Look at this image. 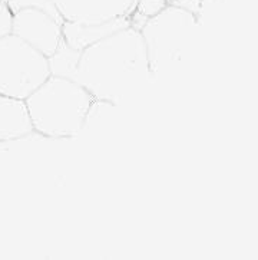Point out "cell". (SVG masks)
I'll return each instance as SVG.
<instances>
[{
	"label": "cell",
	"mask_w": 258,
	"mask_h": 260,
	"mask_svg": "<svg viewBox=\"0 0 258 260\" xmlns=\"http://www.w3.org/2000/svg\"><path fill=\"white\" fill-rule=\"evenodd\" d=\"M50 75L42 52L13 34L0 39V93L26 100Z\"/></svg>",
	"instance_id": "277c9868"
},
{
	"label": "cell",
	"mask_w": 258,
	"mask_h": 260,
	"mask_svg": "<svg viewBox=\"0 0 258 260\" xmlns=\"http://www.w3.org/2000/svg\"><path fill=\"white\" fill-rule=\"evenodd\" d=\"M131 25H132L131 15L110 20L106 23H100V25H81V23L63 22L62 23L63 41L76 51H84L89 45L98 42L99 39L108 36L112 32Z\"/></svg>",
	"instance_id": "ba28073f"
},
{
	"label": "cell",
	"mask_w": 258,
	"mask_h": 260,
	"mask_svg": "<svg viewBox=\"0 0 258 260\" xmlns=\"http://www.w3.org/2000/svg\"><path fill=\"white\" fill-rule=\"evenodd\" d=\"M63 22L100 25L132 13L136 0H50Z\"/></svg>",
	"instance_id": "8992f818"
},
{
	"label": "cell",
	"mask_w": 258,
	"mask_h": 260,
	"mask_svg": "<svg viewBox=\"0 0 258 260\" xmlns=\"http://www.w3.org/2000/svg\"><path fill=\"white\" fill-rule=\"evenodd\" d=\"M13 10L6 0H0V39L13 32Z\"/></svg>",
	"instance_id": "4fadbf2b"
},
{
	"label": "cell",
	"mask_w": 258,
	"mask_h": 260,
	"mask_svg": "<svg viewBox=\"0 0 258 260\" xmlns=\"http://www.w3.org/2000/svg\"><path fill=\"white\" fill-rule=\"evenodd\" d=\"M93 100L75 79L50 75L26 98V105L36 133L53 140H66L84 133L85 118Z\"/></svg>",
	"instance_id": "7a4b0ae2"
},
{
	"label": "cell",
	"mask_w": 258,
	"mask_h": 260,
	"mask_svg": "<svg viewBox=\"0 0 258 260\" xmlns=\"http://www.w3.org/2000/svg\"><path fill=\"white\" fill-rule=\"evenodd\" d=\"M62 23L43 9L23 8L13 15L12 34L49 58L63 42Z\"/></svg>",
	"instance_id": "5b68a950"
},
{
	"label": "cell",
	"mask_w": 258,
	"mask_h": 260,
	"mask_svg": "<svg viewBox=\"0 0 258 260\" xmlns=\"http://www.w3.org/2000/svg\"><path fill=\"white\" fill-rule=\"evenodd\" d=\"M73 79L93 98L121 104L152 79L146 46L135 26H126L81 51Z\"/></svg>",
	"instance_id": "6da1fadb"
},
{
	"label": "cell",
	"mask_w": 258,
	"mask_h": 260,
	"mask_svg": "<svg viewBox=\"0 0 258 260\" xmlns=\"http://www.w3.org/2000/svg\"><path fill=\"white\" fill-rule=\"evenodd\" d=\"M6 2L9 3L10 9L13 10V13H15L16 10H19V9L23 8H39L43 9V10H46L48 13H50L53 17H56L60 22H63L62 17L59 16L56 8L53 6V3H52L50 0H6Z\"/></svg>",
	"instance_id": "7c38bea8"
},
{
	"label": "cell",
	"mask_w": 258,
	"mask_h": 260,
	"mask_svg": "<svg viewBox=\"0 0 258 260\" xmlns=\"http://www.w3.org/2000/svg\"><path fill=\"white\" fill-rule=\"evenodd\" d=\"M115 107L117 105L112 104V102L102 101V100H96L95 98L93 102H92L91 108L88 111V114H86V118H85L84 131L92 129L95 126H99L100 124H103L112 115Z\"/></svg>",
	"instance_id": "30bf717a"
},
{
	"label": "cell",
	"mask_w": 258,
	"mask_h": 260,
	"mask_svg": "<svg viewBox=\"0 0 258 260\" xmlns=\"http://www.w3.org/2000/svg\"><path fill=\"white\" fill-rule=\"evenodd\" d=\"M197 25V15L172 3L142 23L139 32L146 46L152 76L165 74L182 59Z\"/></svg>",
	"instance_id": "3957f363"
},
{
	"label": "cell",
	"mask_w": 258,
	"mask_h": 260,
	"mask_svg": "<svg viewBox=\"0 0 258 260\" xmlns=\"http://www.w3.org/2000/svg\"><path fill=\"white\" fill-rule=\"evenodd\" d=\"M79 55H81V51H76L73 48H70L63 41L58 48V51L55 52L52 56H49L50 74L58 76H66V78L73 79Z\"/></svg>",
	"instance_id": "9c48e42d"
},
{
	"label": "cell",
	"mask_w": 258,
	"mask_h": 260,
	"mask_svg": "<svg viewBox=\"0 0 258 260\" xmlns=\"http://www.w3.org/2000/svg\"><path fill=\"white\" fill-rule=\"evenodd\" d=\"M172 5L187 9V10H190L194 15L198 16V12H200L201 6H202V0H174Z\"/></svg>",
	"instance_id": "5bb4252c"
},
{
	"label": "cell",
	"mask_w": 258,
	"mask_h": 260,
	"mask_svg": "<svg viewBox=\"0 0 258 260\" xmlns=\"http://www.w3.org/2000/svg\"><path fill=\"white\" fill-rule=\"evenodd\" d=\"M168 5H169L168 0H136L132 12H135L136 16L142 17L145 22L151 17L157 16Z\"/></svg>",
	"instance_id": "8fae6325"
},
{
	"label": "cell",
	"mask_w": 258,
	"mask_h": 260,
	"mask_svg": "<svg viewBox=\"0 0 258 260\" xmlns=\"http://www.w3.org/2000/svg\"><path fill=\"white\" fill-rule=\"evenodd\" d=\"M26 100L0 93V143L33 133Z\"/></svg>",
	"instance_id": "52a82bcc"
}]
</instances>
